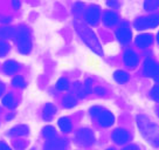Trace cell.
<instances>
[{
	"instance_id": "34",
	"label": "cell",
	"mask_w": 159,
	"mask_h": 150,
	"mask_svg": "<svg viewBox=\"0 0 159 150\" xmlns=\"http://www.w3.org/2000/svg\"><path fill=\"white\" fill-rule=\"evenodd\" d=\"M4 90H5V86H4V83H2V82H0V96L2 95Z\"/></svg>"
},
{
	"instance_id": "21",
	"label": "cell",
	"mask_w": 159,
	"mask_h": 150,
	"mask_svg": "<svg viewBox=\"0 0 159 150\" xmlns=\"http://www.w3.org/2000/svg\"><path fill=\"white\" fill-rule=\"evenodd\" d=\"M2 105H5V107H7V108H10V109L14 108L15 100H14V97H13V95H12V94H7V95L2 99Z\"/></svg>"
},
{
	"instance_id": "25",
	"label": "cell",
	"mask_w": 159,
	"mask_h": 150,
	"mask_svg": "<svg viewBox=\"0 0 159 150\" xmlns=\"http://www.w3.org/2000/svg\"><path fill=\"white\" fill-rule=\"evenodd\" d=\"M12 83H13V86H15V87H18V88H24L25 87V80H24V77L22 76H15L14 79H13V81H12Z\"/></svg>"
},
{
	"instance_id": "18",
	"label": "cell",
	"mask_w": 159,
	"mask_h": 150,
	"mask_svg": "<svg viewBox=\"0 0 159 150\" xmlns=\"http://www.w3.org/2000/svg\"><path fill=\"white\" fill-rule=\"evenodd\" d=\"M15 35V30L11 27H2L0 28V38L1 39H11Z\"/></svg>"
},
{
	"instance_id": "10",
	"label": "cell",
	"mask_w": 159,
	"mask_h": 150,
	"mask_svg": "<svg viewBox=\"0 0 159 150\" xmlns=\"http://www.w3.org/2000/svg\"><path fill=\"white\" fill-rule=\"evenodd\" d=\"M153 41V36L151 34H140L136 38V45L140 48H146L149 47Z\"/></svg>"
},
{
	"instance_id": "6",
	"label": "cell",
	"mask_w": 159,
	"mask_h": 150,
	"mask_svg": "<svg viewBox=\"0 0 159 150\" xmlns=\"http://www.w3.org/2000/svg\"><path fill=\"white\" fill-rule=\"evenodd\" d=\"M116 35H117V39L123 45L129 44L130 40H131V30H130L129 27H125V26L119 27L118 30H117V32H116Z\"/></svg>"
},
{
	"instance_id": "32",
	"label": "cell",
	"mask_w": 159,
	"mask_h": 150,
	"mask_svg": "<svg viewBox=\"0 0 159 150\" xmlns=\"http://www.w3.org/2000/svg\"><path fill=\"white\" fill-rule=\"evenodd\" d=\"M96 93H97L98 95H104V94H105V90L103 89V88L98 87V88H96Z\"/></svg>"
},
{
	"instance_id": "37",
	"label": "cell",
	"mask_w": 159,
	"mask_h": 150,
	"mask_svg": "<svg viewBox=\"0 0 159 150\" xmlns=\"http://www.w3.org/2000/svg\"><path fill=\"white\" fill-rule=\"evenodd\" d=\"M109 150H112V149H109Z\"/></svg>"
},
{
	"instance_id": "36",
	"label": "cell",
	"mask_w": 159,
	"mask_h": 150,
	"mask_svg": "<svg viewBox=\"0 0 159 150\" xmlns=\"http://www.w3.org/2000/svg\"><path fill=\"white\" fill-rule=\"evenodd\" d=\"M158 42H159V34H158Z\"/></svg>"
},
{
	"instance_id": "4",
	"label": "cell",
	"mask_w": 159,
	"mask_h": 150,
	"mask_svg": "<svg viewBox=\"0 0 159 150\" xmlns=\"http://www.w3.org/2000/svg\"><path fill=\"white\" fill-rule=\"evenodd\" d=\"M85 20L90 25H96L99 20V7L96 5L90 6L85 12Z\"/></svg>"
},
{
	"instance_id": "7",
	"label": "cell",
	"mask_w": 159,
	"mask_h": 150,
	"mask_svg": "<svg viewBox=\"0 0 159 150\" xmlns=\"http://www.w3.org/2000/svg\"><path fill=\"white\" fill-rule=\"evenodd\" d=\"M67 142L65 140H54L50 138L45 144V150H66Z\"/></svg>"
},
{
	"instance_id": "17",
	"label": "cell",
	"mask_w": 159,
	"mask_h": 150,
	"mask_svg": "<svg viewBox=\"0 0 159 150\" xmlns=\"http://www.w3.org/2000/svg\"><path fill=\"white\" fill-rule=\"evenodd\" d=\"M59 127L63 133H68L71 129V123L68 117H62L59 120Z\"/></svg>"
},
{
	"instance_id": "16",
	"label": "cell",
	"mask_w": 159,
	"mask_h": 150,
	"mask_svg": "<svg viewBox=\"0 0 159 150\" xmlns=\"http://www.w3.org/2000/svg\"><path fill=\"white\" fill-rule=\"evenodd\" d=\"M157 68V65H156V62L153 60H151V59H148V60L145 61L144 63V72L146 75H149V76H152L154 73V70Z\"/></svg>"
},
{
	"instance_id": "33",
	"label": "cell",
	"mask_w": 159,
	"mask_h": 150,
	"mask_svg": "<svg viewBox=\"0 0 159 150\" xmlns=\"http://www.w3.org/2000/svg\"><path fill=\"white\" fill-rule=\"evenodd\" d=\"M13 7H14V8H19L20 7L19 0H13Z\"/></svg>"
},
{
	"instance_id": "12",
	"label": "cell",
	"mask_w": 159,
	"mask_h": 150,
	"mask_svg": "<svg viewBox=\"0 0 159 150\" xmlns=\"http://www.w3.org/2000/svg\"><path fill=\"white\" fill-rule=\"evenodd\" d=\"M117 21H118V15L112 11L105 12L103 15V22L107 26H114L115 24H117Z\"/></svg>"
},
{
	"instance_id": "5",
	"label": "cell",
	"mask_w": 159,
	"mask_h": 150,
	"mask_svg": "<svg viewBox=\"0 0 159 150\" xmlns=\"http://www.w3.org/2000/svg\"><path fill=\"white\" fill-rule=\"evenodd\" d=\"M97 119H98V122L103 127H109L114 123V115L110 113V111H107V110L102 109L99 111V114L97 115Z\"/></svg>"
},
{
	"instance_id": "3",
	"label": "cell",
	"mask_w": 159,
	"mask_h": 150,
	"mask_svg": "<svg viewBox=\"0 0 159 150\" xmlns=\"http://www.w3.org/2000/svg\"><path fill=\"white\" fill-rule=\"evenodd\" d=\"M159 25V15L153 14L149 15V16H143V18H138L134 21V27L137 30H146V28H152Z\"/></svg>"
},
{
	"instance_id": "9",
	"label": "cell",
	"mask_w": 159,
	"mask_h": 150,
	"mask_svg": "<svg viewBox=\"0 0 159 150\" xmlns=\"http://www.w3.org/2000/svg\"><path fill=\"white\" fill-rule=\"evenodd\" d=\"M138 55L134 53V50H126L124 54V62L125 65L128 66V67H130V68H134L136 66L138 65Z\"/></svg>"
},
{
	"instance_id": "31",
	"label": "cell",
	"mask_w": 159,
	"mask_h": 150,
	"mask_svg": "<svg viewBox=\"0 0 159 150\" xmlns=\"http://www.w3.org/2000/svg\"><path fill=\"white\" fill-rule=\"evenodd\" d=\"M152 76L154 77V80L159 82V66H157V68H156V70H154V73Z\"/></svg>"
},
{
	"instance_id": "1",
	"label": "cell",
	"mask_w": 159,
	"mask_h": 150,
	"mask_svg": "<svg viewBox=\"0 0 159 150\" xmlns=\"http://www.w3.org/2000/svg\"><path fill=\"white\" fill-rule=\"evenodd\" d=\"M74 26H75L76 32H77L79 35L81 36V39L84 41V44L89 47L90 49L98 55L103 54L102 46H101V44H99L97 36L95 35L94 32L90 30L89 27L85 25L84 22H82L81 20H75Z\"/></svg>"
},
{
	"instance_id": "28",
	"label": "cell",
	"mask_w": 159,
	"mask_h": 150,
	"mask_svg": "<svg viewBox=\"0 0 159 150\" xmlns=\"http://www.w3.org/2000/svg\"><path fill=\"white\" fill-rule=\"evenodd\" d=\"M151 97L156 101H159V86H156L151 90Z\"/></svg>"
},
{
	"instance_id": "11",
	"label": "cell",
	"mask_w": 159,
	"mask_h": 150,
	"mask_svg": "<svg viewBox=\"0 0 159 150\" xmlns=\"http://www.w3.org/2000/svg\"><path fill=\"white\" fill-rule=\"evenodd\" d=\"M112 138H114V141L116 143L122 144V143H124V142H126V141L129 140V134H128V131H125L123 129H117L114 131Z\"/></svg>"
},
{
	"instance_id": "35",
	"label": "cell",
	"mask_w": 159,
	"mask_h": 150,
	"mask_svg": "<svg viewBox=\"0 0 159 150\" xmlns=\"http://www.w3.org/2000/svg\"><path fill=\"white\" fill-rule=\"evenodd\" d=\"M124 150H138V148H137L136 145H129V147H126Z\"/></svg>"
},
{
	"instance_id": "15",
	"label": "cell",
	"mask_w": 159,
	"mask_h": 150,
	"mask_svg": "<svg viewBox=\"0 0 159 150\" xmlns=\"http://www.w3.org/2000/svg\"><path fill=\"white\" fill-rule=\"evenodd\" d=\"M18 69H19V65L13 60H8L4 63V70L6 74H14Z\"/></svg>"
},
{
	"instance_id": "22",
	"label": "cell",
	"mask_w": 159,
	"mask_h": 150,
	"mask_svg": "<svg viewBox=\"0 0 159 150\" xmlns=\"http://www.w3.org/2000/svg\"><path fill=\"white\" fill-rule=\"evenodd\" d=\"M55 135H56V131H55V129L53 128V127H50V125H48V127H46L45 129H43V136H45L46 138H54Z\"/></svg>"
},
{
	"instance_id": "8",
	"label": "cell",
	"mask_w": 159,
	"mask_h": 150,
	"mask_svg": "<svg viewBox=\"0 0 159 150\" xmlns=\"http://www.w3.org/2000/svg\"><path fill=\"white\" fill-rule=\"evenodd\" d=\"M76 138L79 141L81 144L83 145H89L94 142V136H93V133L89 131V130H81L79 131V134L76 136Z\"/></svg>"
},
{
	"instance_id": "2",
	"label": "cell",
	"mask_w": 159,
	"mask_h": 150,
	"mask_svg": "<svg viewBox=\"0 0 159 150\" xmlns=\"http://www.w3.org/2000/svg\"><path fill=\"white\" fill-rule=\"evenodd\" d=\"M15 42L18 46V49L22 54H28L32 49V40H30V30L27 28H20L15 33Z\"/></svg>"
},
{
	"instance_id": "26",
	"label": "cell",
	"mask_w": 159,
	"mask_h": 150,
	"mask_svg": "<svg viewBox=\"0 0 159 150\" xmlns=\"http://www.w3.org/2000/svg\"><path fill=\"white\" fill-rule=\"evenodd\" d=\"M13 147L16 150H24L27 147V142L24 140H15L13 141Z\"/></svg>"
},
{
	"instance_id": "20",
	"label": "cell",
	"mask_w": 159,
	"mask_h": 150,
	"mask_svg": "<svg viewBox=\"0 0 159 150\" xmlns=\"http://www.w3.org/2000/svg\"><path fill=\"white\" fill-rule=\"evenodd\" d=\"M159 7V0H145L144 1V8L146 11H156Z\"/></svg>"
},
{
	"instance_id": "19",
	"label": "cell",
	"mask_w": 159,
	"mask_h": 150,
	"mask_svg": "<svg viewBox=\"0 0 159 150\" xmlns=\"http://www.w3.org/2000/svg\"><path fill=\"white\" fill-rule=\"evenodd\" d=\"M114 77L115 80L117 81V82H119V83H125L126 81L129 80V74L123 72V70H117L114 74Z\"/></svg>"
},
{
	"instance_id": "24",
	"label": "cell",
	"mask_w": 159,
	"mask_h": 150,
	"mask_svg": "<svg viewBox=\"0 0 159 150\" xmlns=\"http://www.w3.org/2000/svg\"><path fill=\"white\" fill-rule=\"evenodd\" d=\"M63 105L67 108H71V107H74L76 105V100L74 99L73 95H67L65 97V100H63Z\"/></svg>"
},
{
	"instance_id": "30",
	"label": "cell",
	"mask_w": 159,
	"mask_h": 150,
	"mask_svg": "<svg viewBox=\"0 0 159 150\" xmlns=\"http://www.w3.org/2000/svg\"><path fill=\"white\" fill-rule=\"evenodd\" d=\"M0 150H12L8 147V145L6 144L5 142H2V141H0Z\"/></svg>"
},
{
	"instance_id": "14",
	"label": "cell",
	"mask_w": 159,
	"mask_h": 150,
	"mask_svg": "<svg viewBox=\"0 0 159 150\" xmlns=\"http://www.w3.org/2000/svg\"><path fill=\"white\" fill-rule=\"evenodd\" d=\"M55 113H56V108L52 103H48V105H45L43 108V113H42V116L46 121H50L53 117H54Z\"/></svg>"
},
{
	"instance_id": "29",
	"label": "cell",
	"mask_w": 159,
	"mask_h": 150,
	"mask_svg": "<svg viewBox=\"0 0 159 150\" xmlns=\"http://www.w3.org/2000/svg\"><path fill=\"white\" fill-rule=\"evenodd\" d=\"M107 5L109 6V7H112V8H117L118 7V1L117 0H108Z\"/></svg>"
},
{
	"instance_id": "23",
	"label": "cell",
	"mask_w": 159,
	"mask_h": 150,
	"mask_svg": "<svg viewBox=\"0 0 159 150\" xmlns=\"http://www.w3.org/2000/svg\"><path fill=\"white\" fill-rule=\"evenodd\" d=\"M68 87H69V82H68V80L65 79V77L60 79V80L57 81V83H56V88L59 90H66V89H68Z\"/></svg>"
},
{
	"instance_id": "27",
	"label": "cell",
	"mask_w": 159,
	"mask_h": 150,
	"mask_svg": "<svg viewBox=\"0 0 159 150\" xmlns=\"http://www.w3.org/2000/svg\"><path fill=\"white\" fill-rule=\"evenodd\" d=\"M10 50V46L6 44L5 41L0 40V56H5Z\"/></svg>"
},
{
	"instance_id": "13",
	"label": "cell",
	"mask_w": 159,
	"mask_h": 150,
	"mask_svg": "<svg viewBox=\"0 0 159 150\" xmlns=\"http://www.w3.org/2000/svg\"><path fill=\"white\" fill-rule=\"evenodd\" d=\"M28 134V127L24 124H19L15 125L14 128H12L8 133L10 136H22V135H27Z\"/></svg>"
}]
</instances>
